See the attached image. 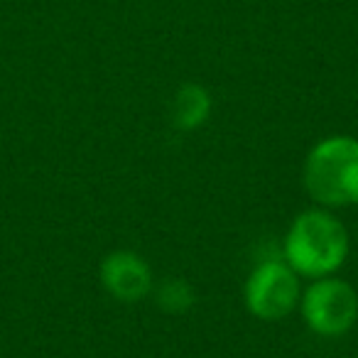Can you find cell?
Here are the masks:
<instances>
[{"label":"cell","mask_w":358,"mask_h":358,"mask_svg":"<svg viewBox=\"0 0 358 358\" xmlns=\"http://www.w3.org/2000/svg\"><path fill=\"white\" fill-rule=\"evenodd\" d=\"M280 253L302 280L329 278L346 265L351 253V236L334 211L314 206L292 219Z\"/></svg>","instance_id":"obj_1"},{"label":"cell","mask_w":358,"mask_h":358,"mask_svg":"<svg viewBox=\"0 0 358 358\" xmlns=\"http://www.w3.org/2000/svg\"><path fill=\"white\" fill-rule=\"evenodd\" d=\"M302 185L309 199L329 211L358 204V138L329 135L307 152Z\"/></svg>","instance_id":"obj_2"},{"label":"cell","mask_w":358,"mask_h":358,"mask_svg":"<svg viewBox=\"0 0 358 358\" xmlns=\"http://www.w3.org/2000/svg\"><path fill=\"white\" fill-rule=\"evenodd\" d=\"M302 278L282 260V253L265 255L243 282V304L260 322H282L299 307Z\"/></svg>","instance_id":"obj_3"},{"label":"cell","mask_w":358,"mask_h":358,"mask_svg":"<svg viewBox=\"0 0 358 358\" xmlns=\"http://www.w3.org/2000/svg\"><path fill=\"white\" fill-rule=\"evenodd\" d=\"M299 314L312 334L322 338H338L358 322V292L351 282L329 275L309 280L299 297Z\"/></svg>","instance_id":"obj_4"},{"label":"cell","mask_w":358,"mask_h":358,"mask_svg":"<svg viewBox=\"0 0 358 358\" xmlns=\"http://www.w3.org/2000/svg\"><path fill=\"white\" fill-rule=\"evenodd\" d=\"M99 280L103 289L123 304L145 299L155 287V275L150 263L135 250H113L99 265Z\"/></svg>","instance_id":"obj_5"},{"label":"cell","mask_w":358,"mask_h":358,"mask_svg":"<svg viewBox=\"0 0 358 358\" xmlns=\"http://www.w3.org/2000/svg\"><path fill=\"white\" fill-rule=\"evenodd\" d=\"M172 125L182 133H194L204 128L214 110V99L201 84H182L172 96Z\"/></svg>","instance_id":"obj_6"},{"label":"cell","mask_w":358,"mask_h":358,"mask_svg":"<svg viewBox=\"0 0 358 358\" xmlns=\"http://www.w3.org/2000/svg\"><path fill=\"white\" fill-rule=\"evenodd\" d=\"M155 304L167 314H187L196 304V292L187 280L167 278L152 287Z\"/></svg>","instance_id":"obj_7"}]
</instances>
